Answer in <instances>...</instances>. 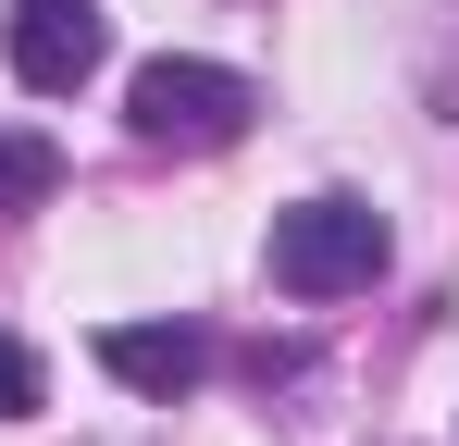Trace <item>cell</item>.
I'll return each instance as SVG.
<instances>
[{"mask_svg":"<svg viewBox=\"0 0 459 446\" xmlns=\"http://www.w3.org/2000/svg\"><path fill=\"white\" fill-rule=\"evenodd\" d=\"M248 112H261V87L224 74V63H186V50H161V63L125 74V124H137L150 149H236Z\"/></svg>","mask_w":459,"mask_h":446,"instance_id":"cell-1","label":"cell"},{"mask_svg":"<svg viewBox=\"0 0 459 446\" xmlns=\"http://www.w3.org/2000/svg\"><path fill=\"white\" fill-rule=\"evenodd\" d=\"M385 273V211L373 199H299V211H273V286L286 297H360Z\"/></svg>","mask_w":459,"mask_h":446,"instance_id":"cell-2","label":"cell"},{"mask_svg":"<svg viewBox=\"0 0 459 446\" xmlns=\"http://www.w3.org/2000/svg\"><path fill=\"white\" fill-rule=\"evenodd\" d=\"M100 63H112L100 0H13V74H25L38 99H75Z\"/></svg>","mask_w":459,"mask_h":446,"instance_id":"cell-3","label":"cell"},{"mask_svg":"<svg viewBox=\"0 0 459 446\" xmlns=\"http://www.w3.org/2000/svg\"><path fill=\"white\" fill-rule=\"evenodd\" d=\"M100 372L137 384V397H186V384L212 372V347H199L186 322H112V335H100Z\"/></svg>","mask_w":459,"mask_h":446,"instance_id":"cell-4","label":"cell"},{"mask_svg":"<svg viewBox=\"0 0 459 446\" xmlns=\"http://www.w3.org/2000/svg\"><path fill=\"white\" fill-rule=\"evenodd\" d=\"M50 186H63V149L25 137V124H0V211H38Z\"/></svg>","mask_w":459,"mask_h":446,"instance_id":"cell-5","label":"cell"},{"mask_svg":"<svg viewBox=\"0 0 459 446\" xmlns=\"http://www.w3.org/2000/svg\"><path fill=\"white\" fill-rule=\"evenodd\" d=\"M38 397H50V384H38V360H25V347H13V335H0V422H25V409H38Z\"/></svg>","mask_w":459,"mask_h":446,"instance_id":"cell-6","label":"cell"}]
</instances>
